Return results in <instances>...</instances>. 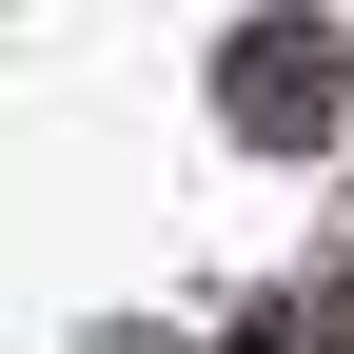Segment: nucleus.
Wrapping results in <instances>:
<instances>
[{
	"label": "nucleus",
	"instance_id": "f03ea898",
	"mask_svg": "<svg viewBox=\"0 0 354 354\" xmlns=\"http://www.w3.org/2000/svg\"><path fill=\"white\" fill-rule=\"evenodd\" d=\"M99 354H177V335H99Z\"/></svg>",
	"mask_w": 354,
	"mask_h": 354
},
{
	"label": "nucleus",
	"instance_id": "f257e3e1",
	"mask_svg": "<svg viewBox=\"0 0 354 354\" xmlns=\"http://www.w3.org/2000/svg\"><path fill=\"white\" fill-rule=\"evenodd\" d=\"M216 118H236V138H315V118H335V39L295 20V0L236 20V39H216Z\"/></svg>",
	"mask_w": 354,
	"mask_h": 354
}]
</instances>
